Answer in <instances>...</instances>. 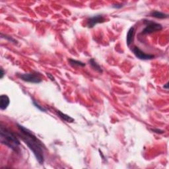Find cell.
<instances>
[{
	"instance_id": "1",
	"label": "cell",
	"mask_w": 169,
	"mask_h": 169,
	"mask_svg": "<svg viewBox=\"0 0 169 169\" xmlns=\"http://www.w3.org/2000/svg\"><path fill=\"white\" fill-rule=\"evenodd\" d=\"M17 126L19 129L17 135L28 146L38 162L40 164H43L44 162V149H45L43 143L27 128L19 124H17Z\"/></svg>"
},
{
	"instance_id": "2",
	"label": "cell",
	"mask_w": 169,
	"mask_h": 169,
	"mask_svg": "<svg viewBox=\"0 0 169 169\" xmlns=\"http://www.w3.org/2000/svg\"><path fill=\"white\" fill-rule=\"evenodd\" d=\"M0 141L2 144L6 145L13 151L16 153L20 152V141L13 132L7 129L2 124L0 125Z\"/></svg>"
},
{
	"instance_id": "3",
	"label": "cell",
	"mask_w": 169,
	"mask_h": 169,
	"mask_svg": "<svg viewBox=\"0 0 169 169\" xmlns=\"http://www.w3.org/2000/svg\"><path fill=\"white\" fill-rule=\"evenodd\" d=\"M18 77L23 81L30 83L38 84L42 81L40 74L36 71L27 73V74H18Z\"/></svg>"
},
{
	"instance_id": "4",
	"label": "cell",
	"mask_w": 169,
	"mask_h": 169,
	"mask_svg": "<svg viewBox=\"0 0 169 169\" xmlns=\"http://www.w3.org/2000/svg\"><path fill=\"white\" fill-rule=\"evenodd\" d=\"M144 23L145 27L141 31L142 34H150L156 32H159L163 29V26L157 22H155L152 21L145 20Z\"/></svg>"
},
{
	"instance_id": "5",
	"label": "cell",
	"mask_w": 169,
	"mask_h": 169,
	"mask_svg": "<svg viewBox=\"0 0 169 169\" xmlns=\"http://www.w3.org/2000/svg\"><path fill=\"white\" fill-rule=\"evenodd\" d=\"M132 50L133 53V54L135 55L137 58L141 60H150L155 57V56L152 54H149V53H146L143 51H142L139 47H136V46L133 47Z\"/></svg>"
},
{
	"instance_id": "6",
	"label": "cell",
	"mask_w": 169,
	"mask_h": 169,
	"mask_svg": "<svg viewBox=\"0 0 169 169\" xmlns=\"http://www.w3.org/2000/svg\"><path fill=\"white\" fill-rule=\"evenodd\" d=\"M105 21V18L102 15H97L95 16L91 17L87 21L88 28H93L95 25L99 23H102Z\"/></svg>"
},
{
	"instance_id": "7",
	"label": "cell",
	"mask_w": 169,
	"mask_h": 169,
	"mask_svg": "<svg viewBox=\"0 0 169 169\" xmlns=\"http://www.w3.org/2000/svg\"><path fill=\"white\" fill-rule=\"evenodd\" d=\"M10 99L8 96L6 95H2L0 97V109L2 110H4L7 109V107L9 105Z\"/></svg>"
},
{
	"instance_id": "8",
	"label": "cell",
	"mask_w": 169,
	"mask_h": 169,
	"mask_svg": "<svg viewBox=\"0 0 169 169\" xmlns=\"http://www.w3.org/2000/svg\"><path fill=\"white\" fill-rule=\"evenodd\" d=\"M135 33V29H134L133 26L130 27L126 35V44L128 45V47H130V45L133 43Z\"/></svg>"
},
{
	"instance_id": "9",
	"label": "cell",
	"mask_w": 169,
	"mask_h": 169,
	"mask_svg": "<svg viewBox=\"0 0 169 169\" xmlns=\"http://www.w3.org/2000/svg\"><path fill=\"white\" fill-rule=\"evenodd\" d=\"M56 114H57V116H58V117L61 119V120L65 121V122H66L72 123V122H74L75 121L74 118H71L70 116H68V115H67L66 114L63 113L62 112H61L60 110H57Z\"/></svg>"
},
{
	"instance_id": "10",
	"label": "cell",
	"mask_w": 169,
	"mask_h": 169,
	"mask_svg": "<svg viewBox=\"0 0 169 169\" xmlns=\"http://www.w3.org/2000/svg\"><path fill=\"white\" fill-rule=\"evenodd\" d=\"M89 64L94 70H95L97 72L99 73V74H102V73L103 72L102 67L100 66V65L97 62V61H95V59H93V58L90 59L89 60Z\"/></svg>"
},
{
	"instance_id": "11",
	"label": "cell",
	"mask_w": 169,
	"mask_h": 169,
	"mask_svg": "<svg viewBox=\"0 0 169 169\" xmlns=\"http://www.w3.org/2000/svg\"><path fill=\"white\" fill-rule=\"evenodd\" d=\"M150 16L155 17L157 19H164L168 18V15L164 13L163 12H160L159 11H153L150 13Z\"/></svg>"
},
{
	"instance_id": "12",
	"label": "cell",
	"mask_w": 169,
	"mask_h": 169,
	"mask_svg": "<svg viewBox=\"0 0 169 169\" xmlns=\"http://www.w3.org/2000/svg\"><path fill=\"white\" fill-rule=\"evenodd\" d=\"M68 62L70 64V66L74 67H83L86 66V64L82 62V61L71 58L68 60Z\"/></svg>"
},
{
	"instance_id": "13",
	"label": "cell",
	"mask_w": 169,
	"mask_h": 169,
	"mask_svg": "<svg viewBox=\"0 0 169 169\" xmlns=\"http://www.w3.org/2000/svg\"><path fill=\"white\" fill-rule=\"evenodd\" d=\"M1 38H5L7 40H8L10 42H12L14 44H18V41L16 40L13 37L9 36H7L6 34H3V33H1Z\"/></svg>"
},
{
	"instance_id": "14",
	"label": "cell",
	"mask_w": 169,
	"mask_h": 169,
	"mask_svg": "<svg viewBox=\"0 0 169 169\" xmlns=\"http://www.w3.org/2000/svg\"><path fill=\"white\" fill-rule=\"evenodd\" d=\"M33 105L36 107V108H37L39 110H40L41 112H47V109H44V107L42 106H40V105H39V104H38L36 101H34V100H33Z\"/></svg>"
},
{
	"instance_id": "15",
	"label": "cell",
	"mask_w": 169,
	"mask_h": 169,
	"mask_svg": "<svg viewBox=\"0 0 169 169\" xmlns=\"http://www.w3.org/2000/svg\"><path fill=\"white\" fill-rule=\"evenodd\" d=\"M124 7V4H122V3H116V4H113L112 7L114 9H121L122 7Z\"/></svg>"
},
{
	"instance_id": "16",
	"label": "cell",
	"mask_w": 169,
	"mask_h": 169,
	"mask_svg": "<svg viewBox=\"0 0 169 169\" xmlns=\"http://www.w3.org/2000/svg\"><path fill=\"white\" fill-rule=\"evenodd\" d=\"M151 131L153 132H155L156 133H159V134H163L164 133V131L162 129H160L158 128H154V129H151Z\"/></svg>"
},
{
	"instance_id": "17",
	"label": "cell",
	"mask_w": 169,
	"mask_h": 169,
	"mask_svg": "<svg viewBox=\"0 0 169 169\" xmlns=\"http://www.w3.org/2000/svg\"><path fill=\"white\" fill-rule=\"evenodd\" d=\"M0 71H1V73H0V79H2L5 75V71L2 67H1V69H0Z\"/></svg>"
},
{
	"instance_id": "18",
	"label": "cell",
	"mask_w": 169,
	"mask_h": 169,
	"mask_svg": "<svg viewBox=\"0 0 169 169\" xmlns=\"http://www.w3.org/2000/svg\"><path fill=\"white\" fill-rule=\"evenodd\" d=\"M47 76H48V78L50 79L52 81H54V78H53V77L50 74H47Z\"/></svg>"
},
{
	"instance_id": "19",
	"label": "cell",
	"mask_w": 169,
	"mask_h": 169,
	"mask_svg": "<svg viewBox=\"0 0 169 169\" xmlns=\"http://www.w3.org/2000/svg\"><path fill=\"white\" fill-rule=\"evenodd\" d=\"M168 83H167L166 84H164V85L163 86V87L164 88V89H168Z\"/></svg>"
}]
</instances>
